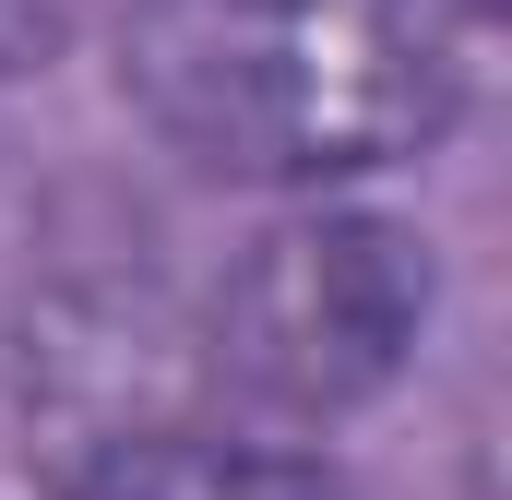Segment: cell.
I'll list each match as a JSON object with an SVG mask.
<instances>
[{"instance_id": "obj_1", "label": "cell", "mask_w": 512, "mask_h": 500, "mask_svg": "<svg viewBox=\"0 0 512 500\" xmlns=\"http://www.w3.org/2000/svg\"><path fill=\"white\" fill-rule=\"evenodd\" d=\"M120 84L215 179H358L429 155L465 108L453 0H131Z\"/></svg>"}, {"instance_id": "obj_2", "label": "cell", "mask_w": 512, "mask_h": 500, "mask_svg": "<svg viewBox=\"0 0 512 500\" xmlns=\"http://www.w3.org/2000/svg\"><path fill=\"white\" fill-rule=\"evenodd\" d=\"M429 334V239L393 215H286L262 227L203 322V358L262 417H358L405 381Z\"/></svg>"}, {"instance_id": "obj_3", "label": "cell", "mask_w": 512, "mask_h": 500, "mask_svg": "<svg viewBox=\"0 0 512 500\" xmlns=\"http://www.w3.org/2000/svg\"><path fill=\"white\" fill-rule=\"evenodd\" d=\"M72 500H346L322 465L274 441H215V429H120L72 465Z\"/></svg>"}, {"instance_id": "obj_4", "label": "cell", "mask_w": 512, "mask_h": 500, "mask_svg": "<svg viewBox=\"0 0 512 500\" xmlns=\"http://www.w3.org/2000/svg\"><path fill=\"white\" fill-rule=\"evenodd\" d=\"M72 24H84V0H0V72L60 60V48H72Z\"/></svg>"}, {"instance_id": "obj_5", "label": "cell", "mask_w": 512, "mask_h": 500, "mask_svg": "<svg viewBox=\"0 0 512 500\" xmlns=\"http://www.w3.org/2000/svg\"><path fill=\"white\" fill-rule=\"evenodd\" d=\"M477 12H489V0H477Z\"/></svg>"}]
</instances>
